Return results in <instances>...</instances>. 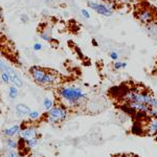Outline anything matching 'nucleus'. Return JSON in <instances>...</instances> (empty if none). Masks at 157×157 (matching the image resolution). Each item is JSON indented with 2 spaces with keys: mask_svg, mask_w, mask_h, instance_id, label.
Returning <instances> with one entry per match:
<instances>
[{
  "mask_svg": "<svg viewBox=\"0 0 157 157\" xmlns=\"http://www.w3.org/2000/svg\"><path fill=\"white\" fill-rule=\"evenodd\" d=\"M120 99L132 113L146 117H157V97L142 86L120 91Z\"/></svg>",
  "mask_w": 157,
  "mask_h": 157,
  "instance_id": "obj_1",
  "label": "nucleus"
},
{
  "mask_svg": "<svg viewBox=\"0 0 157 157\" xmlns=\"http://www.w3.org/2000/svg\"><path fill=\"white\" fill-rule=\"evenodd\" d=\"M59 95L64 102L78 105L87 99V92L76 86H63L59 89Z\"/></svg>",
  "mask_w": 157,
  "mask_h": 157,
  "instance_id": "obj_2",
  "label": "nucleus"
},
{
  "mask_svg": "<svg viewBox=\"0 0 157 157\" xmlns=\"http://www.w3.org/2000/svg\"><path fill=\"white\" fill-rule=\"evenodd\" d=\"M86 3L89 8H91L93 12L105 18H109L114 14V3L110 0H102V1L88 0Z\"/></svg>",
  "mask_w": 157,
  "mask_h": 157,
  "instance_id": "obj_3",
  "label": "nucleus"
},
{
  "mask_svg": "<svg viewBox=\"0 0 157 157\" xmlns=\"http://www.w3.org/2000/svg\"><path fill=\"white\" fill-rule=\"evenodd\" d=\"M135 18L140 22L141 24L147 25V24L151 23L157 18L156 10L150 8L149 5H144L140 6L135 10Z\"/></svg>",
  "mask_w": 157,
  "mask_h": 157,
  "instance_id": "obj_4",
  "label": "nucleus"
},
{
  "mask_svg": "<svg viewBox=\"0 0 157 157\" xmlns=\"http://www.w3.org/2000/svg\"><path fill=\"white\" fill-rule=\"evenodd\" d=\"M47 122L50 124L62 123L67 117V109L62 105H53V107L47 111Z\"/></svg>",
  "mask_w": 157,
  "mask_h": 157,
  "instance_id": "obj_5",
  "label": "nucleus"
},
{
  "mask_svg": "<svg viewBox=\"0 0 157 157\" xmlns=\"http://www.w3.org/2000/svg\"><path fill=\"white\" fill-rule=\"evenodd\" d=\"M0 70H5L8 73V76H10V82H12L16 87H22V85H23L22 80L19 78L17 72L14 70L13 68L10 67L3 60H0Z\"/></svg>",
  "mask_w": 157,
  "mask_h": 157,
  "instance_id": "obj_6",
  "label": "nucleus"
},
{
  "mask_svg": "<svg viewBox=\"0 0 157 157\" xmlns=\"http://www.w3.org/2000/svg\"><path fill=\"white\" fill-rule=\"evenodd\" d=\"M46 72H47L46 68L40 67V66H31V67L29 68V73H31V76H33L34 81L36 82L38 85H41V86H42V84H43V81H44Z\"/></svg>",
  "mask_w": 157,
  "mask_h": 157,
  "instance_id": "obj_7",
  "label": "nucleus"
},
{
  "mask_svg": "<svg viewBox=\"0 0 157 157\" xmlns=\"http://www.w3.org/2000/svg\"><path fill=\"white\" fill-rule=\"evenodd\" d=\"M144 132L148 135L156 136L157 135V117H151L147 124Z\"/></svg>",
  "mask_w": 157,
  "mask_h": 157,
  "instance_id": "obj_8",
  "label": "nucleus"
},
{
  "mask_svg": "<svg viewBox=\"0 0 157 157\" xmlns=\"http://www.w3.org/2000/svg\"><path fill=\"white\" fill-rule=\"evenodd\" d=\"M21 135H22V138L24 140H29V139H34V138H37V131L35 128H26L24 130H22L21 132Z\"/></svg>",
  "mask_w": 157,
  "mask_h": 157,
  "instance_id": "obj_9",
  "label": "nucleus"
},
{
  "mask_svg": "<svg viewBox=\"0 0 157 157\" xmlns=\"http://www.w3.org/2000/svg\"><path fill=\"white\" fill-rule=\"evenodd\" d=\"M31 108L27 107L26 105L24 104H18L16 106V112L17 114L20 115V116H25V115H28L31 113Z\"/></svg>",
  "mask_w": 157,
  "mask_h": 157,
  "instance_id": "obj_10",
  "label": "nucleus"
},
{
  "mask_svg": "<svg viewBox=\"0 0 157 157\" xmlns=\"http://www.w3.org/2000/svg\"><path fill=\"white\" fill-rule=\"evenodd\" d=\"M19 131H20V126L14 125V126H12V127H10V128L5 129L4 134L6 136H14V135H16V134H18Z\"/></svg>",
  "mask_w": 157,
  "mask_h": 157,
  "instance_id": "obj_11",
  "label": "nucleus"
},
{
  "mask_svg": "<svg viewBox=\"0 0 157 157\" xmlns=\"http://www.w3.org/2000/svg\"><path fill=\"white\" fill-rule=\"evenodd\" d=\"M127 62H123V61H113V64H112V67L114 70L118 71V70H122V69H124V68L127 67Z\"/></svg>",
  "mask_w": 157,
  "mask_h": 157,
  "instance_id": "obj_12",
  "label": "nucleus"
},
{
  "mask_svg": "<svg viewBox=\"0 0 157 157\" xmlns=\"http://www.w3.org/2000/svg\"><path fill=\"white\" fill-rule=\"evenodd\" d=\"M39 37L41 38L42 40H44L46 42H50L52 41V38H51V35H50L49 31H42L39 33Z\"/></svg>",
  "mask_w": 157,
  "mask_h": 157,
  "instance_id": "obj_13",
  "label": "nucleus"
},
{
  "mask_svg": "<svg viewBox=\"0 0 157 157\" xmlns=\"http://www.w3.org/2000/svg\"><path fill=\"white\" fill-rule=\"evenodd\" d=\"M0 76H1V80L4 84L10 83V78L8 76V73L5 70H0Z\"/></svg>",
  "mask_w": 157,
  "mask_h": 157,
  "instance_id": "obj_14",
  "label": "nucleus"
},
{
  "mask_svg": "<svg viewBox=\"0 0 157 157\" xmlns=\"http://www.w3.org/2000/svg\"><path fill=\"white\" fill-rule=\"evenodd\" d=\"M17 97H18V89L16 86H12L10 88V97L14 99Z\"/></svg>",
  "mask_w": 157,
  "mask_h": 157,
  "instance_id": "obj_15",
  "label": "nucleus"
},
{
  "mask_svg": "<svg viewBox=\"0 0 157 157\" xmlns=\"http://www.w3.org/2000/svg\"><path fill=\"white\" fill-rule=\"evenodd\" d=\"M53 107V102L50 99H44V108L48 111Z\"/></svg>",
  "mask_w": 157,
  "mask_h": 157,
  "instance_id": "obj_16",
  "label": "nucleus"
},
{
  "mask_svg": "<svg viewBox=\"0 0 157 157\" xmlns=\"http://www.w3.org/2000/svg\"><path fill=\"white\" fill-rule=\"evenodd\" d=\"M109 57L112 61H117L118 59H119V53H118L116 50H113V51H110Z\"/></svg>",
  "mask_w": 157,
  "mask_h": 157,
  "instance_id": "obj_17",
  "label": "nucleus"
},
{
  "mask_svg": "<svg viewBox=\"0 0 157 157\" xmlns=\"http://www.w3.org/2000/svg\"><path fill=\"white\" fill-rule=\"evenodd\" d=\"M81 15L84 19H90V13H89L88 10H86V8H82Z\"/></svg>",
  "mask_w": 157,
  "mask_h": 157,
  "instance_id": "obj_18",
  "label": "nucleus"
},
{
  "mask_svg": "<svg viewBox=\"0 0 157 157\" xmlns=\"http://www.w3.org/2000/svg\"><path fill=\"white\" fill-rule=\"evenodd\" d=\"M28 116H29L31 119H37V118L39 117V112L36 111V110H33V111H31V113L28 114Z\"/></svg>",
  "mask_w": 157,
  "mask_h": 157,
  "instance_id": "obj_19",
  "label": "nucleus"
},
{
  "mask_svg": "<svg viewBox=\"0 0 157 157\" xmlns=\"http://www.w3.org/2000/svg\"><path fill=\"white\" fill-rule=\"evenodd\" d=\"M42 44L41 43H39V42H36L34 44V50H36V51H40V50L42 49Z\"/></svg>",
  "mask_w": 157,
  "mask_h": 157,
  "instance_id": "obj_20",
  "label": "nucleus"
},
{
  "mask_svg": "<svg viewBox=\"0 0 157 157\" xmlns=\"http://www.w3.org/2000/svg\"><path fill=\"white\" fill-rule=\"evenodd\" d=\"M6 142H8V144L10 147V148H16V147H17V144H16L14 140H12V139H8Z\"/></svg>",
  "mask_w": 157,
  "mask_h": 157,
  "instance_id": "obj_21",
  "label": "nucleus"
},
{
  "mask_svg": "<svg viewBox=\"0 0 157 157\" xmlns=\"http://www.w3.org/2000/svg\"><path fill=\"white\" fill-rule=\"evenodd\" d=\"M118 2L123 3V4H129V3H131L133 0H117Z\"/></svg>",
  "mask_w": 157,
  "mask_h": 157,
  "instance_id": "obj_22",
  "label": "nucleus"
},
{
  "mask_svg": "<svg viewBox=\"0 0 157 157\" xmlns=\"http://www.w3.org/2000/svg\"><path fill=\"white\" fill-rule=\"evenodd\" d=\"M8 157H20L17 153H15V152H10V154H8Z\"/></svg>",
  "mask_w": 157,
  "mask_h": 157,
  "instance_id": "obj_23",
  "label": "nucleus"
},
{
  "mask_svg": "<svg viewBox=\"0 0 157 157\" xmlns=\"http://www.w3.org/2000/svg\"><path fill=\"white\" fill-rule=\"evenodd\" d=\"M21 20L23 21V22H27V21H28V18H27V16L26 15H22L21 16Z\"/></svg>",
  "mask_w": 157,
  "mask_h": 157,
  "instance_id": "obj_24",
  "label": "nucleus"
},
{
  "mask_svg": "<svg viewBox=\"0 0 157 157\" xmlns=\"http://www.w3.org/2000/svg\"><path fill=\"white\" fill-rule=\"evenodd\" d=\"M92 45H93V46H97V45H99L95 39H92Z\"/></svg>",
  "mask_w": 157,
  "mask_h": 157,
  "instance_id": "obj_25",
  "label": "nucleus"
},
{
  "mask_svg": "<svg viewBox=\"0 0 157 157\" xmlns=\"http://www.w3.org/2000/svg\"><path fill=\"white\" fill-rule=\"evenodd\" d=\"M2 21V10L0 8V22Z\"/></svg>",
  "mask_w": 157,
  "mask_h": 157,
  "instance_id": "obj_26",
  "label": "nucleus"
},
{
  "mask_svg": "<svg viewBox=\"0 0 157 157\" xmlns=\"http://www.w3.org/2000/svg\"><path fill=\"white\" fill-rule=\"evenodd\" d=\"M117 157H127V156H125V155H119V156H117Z\"/></svg>",
  "mask_w": 157,
  "mask_h": 157,
  "instance_id": "obj_27",
  "label": "nucleus"
},
{
  "mask_svg": "<svg viewBox=\"0 0 157 157\" xmlns=\"http://www.w3.org/2000/svg\"><path fill=\"white\" fill-rule=\"evenodd\" d=\"M155 140H156V141H157V135H156V136H155Z\"/></svg>",
  "mask_w": 157,
  "mask_h": 157,
  "instance_id": "obj_28",
  "label": "nucleus"
},
{
  "mask_svg": "<svg viewBox=\"0 0 157 157\" xmlns=\"http://www.w3.org/2000/svg\"><path fill=\"white\" fill-rule=\"evenodd\" d=\"M33 157H37V156H33Z\"/></svg>",
  "mask_w": 157,
  "mask_h": 157,
  "instance_id": "obj_29",
  "label": "nucleus"
},
{
  "mask_svg": "<svg viewBox=\"0 0 157 157\" xmlns=\"http://www.w3.org/2000/svg\"><path fill=\"white\" fill-rule=\"evenodd\" d=\"M155 1H157V0H155Z\"/></svg>",
  "mask_w": 157,
  "mask_h": 157,
  "instance_id": "obj_30",
  "label": "nucleus"
}]
</instances>
